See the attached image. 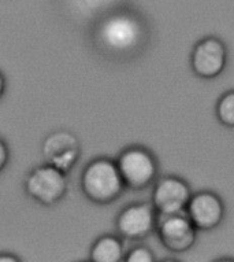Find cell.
I'll list each match as a JSON object with an SVG mask.
<instances>
[{
    "label": "cell",
    "instance_id": "6da1fadb",
    "mask_svg": "<svg viewBox=\"0 0 234 262\" xmlns=\"http://www.w3.org/2000/svg\"><path fill=\"white\" fill-rule=\"evenodd\" d=\"M151 28L144 15L136 10L118 7L92 22L89 40L92 47L104 59L128 62L145 51Z\"/></svg>",
    "mask_w": 234,
    "mask_h": 262
},
{
    "label": "cell",
    "instance_id": "4fadbf2b",
    "mask_svg": "<svg viewBox=\"0 0 234 262\" xmlns=\"http://www.w3.org/2000/svg\"><path fill=\"white\" fill-rule=\"evenodd\" d=\"M124 261L126 262H153L156 258L153 251L147 246H136L128 254H125Z\"/></svg>",
    "mask_w": 234,
    "mask_h": 262
},
{
    "label": "cell",
    "instance_id": "277c9868",
    "mask_svg": "<svg viewBox=\"0 0 234 262\" xmlns=\"http://www.w3.org/2000/svg\"><path fill=\"white\" fill-rule=\"evenodd\" d=\"M25 192L28 196L44 206L60 202L67 192L66 173L48 163L34 168L25 179Z\"/></svg>",
    "mask_w": 234,
    "mask_h": 262
},
{
    "label": "cell",
    "instance_id": "7a4b0ae2",
    "mask_svg": "<svg viewBox=\"0 0 234 262\" xmlns=\"http://www.w3.org/2000/svg\"><path fill=\"white\" fill-rule=\"evenodd\" d=\"M80 187L86 198L98 205L115 202L125 191L116 163L106 157L88 162L81 173Z\"/></svg>",
    "mask_w": 234,
    "mask_h": 262
},
{
    "label": "cell",
    "instance_id": "9c48e42d",
    "mask_svg": "<svg viewBox=\"0 0 234 262\" xmlns=\"http://www.w3.org/2000/svg\"><path fill=\"white\" fill-rule=\"evenodd\" d=\"M188 217L199 231H209L218 227L225 215V205L217 193L201 191L191 195L185 206Z\"/></svg>",
    "mask_w": 234,
    "mask_h": 262
},
{
    "label": "cell",
    "instance_id": "8992f818",
    "mask_svg": "<svg viewBox=\"0 0 234 262\" xmlns=\"http://www.w3.org/2000/svg\"><path fill=\"white\" fill-rule=\"evenodd\" d=\"M41 151L44 162L60 172L68 173L81 157V143L68 130H56L45 138Z\"/></svg>",
    "mask_w": 234,
    "mask_h": 262
},
{
    "label": "cell",
    "instance_id": "3957f363",
    "mask_svg": "<svg viewBox=\"0 0 234 262\" xmlns=\"http://www.w3.org/2000/svg\"><path fill=\"white\" fill-rule=\"evenodd\" d=\"M115 163L125 188L143 191L148 188L158 177V159L143 146L126 147L121 151Z\"/></svg>",
    "mask_w": 234,
    "mask_h": 262
},
{
    "label": "cell",
    "instance_id": "9a60e30c",
    "mask_svg": "<svg viewBox=\"0 0 234 262\" xmlns=\"http://www.w3.org/2000/svg\"><path fill=\"white\" fill-rule=\"evenodd\" d=\"M19 258L11 253H0V262H18Z\"/></svg>",
    "mask_w": 234,
    "mask_h": 262
},
{
    "label": "cell",
    "instance_id": "30bf717a",
    "mask_svg": "<svg viewBox=\"0 0 234 262\" xmlns=\"http://www.w3.org/2000/svg\"><path fill=\"white\" fill-rule=\"evenodd\" d=\"M191 195V187L181 177L163 176L153 187L152 206L158 213L185 210Z\"/></svg>",
    "mask_w": 234,
    "mask_h": 262
},
{
    "label": "cell",
    "instance_id": "8fae6325",
    "mask_svg": "<svg viewBox=\"0 0 234 262\" xmlns=\"http://www.w3.org/2000/svg\"><path fill=\"white\" fill-rule=\"evenodd\" d=\"M124 258V243L115 235H103L90 247V261L93 262H121Z\"/></svg>",
    "mask_w": 234,
    "mask_h": 262
},
{
    "label": "cell",
    "instance_id": "5bb4252c",
    "mask_svg": "<svg viewBox=\"0 0 234 262\" xmlns=\"http://www.w3.org/2000/svg\"><path fill=\"white\" fill-rule=\"evenodd\" d=\"M10 158V151L9 147L6 144V142L3 139H0V172L6 168V165L9 162Z\"/></svg>",
    "mask_w": 234,
    "mask_h": 262
},
{
    "label": "cell",
    "instance_id": "7c38bea8",
    "mask_svg": "<svg viewBox=\"0 0 234 262\" xmlns=\"http://www.w3.org/2000/svg\"><path fill=\"white\" fill-rule=\"evenodd\" d=\"M218 120L222 124L233 128L234 126V92L227 91L225 95H222L221 99L217 104Z\"/></svg>",
    "mask_w": 234,
    "mask_h": 262
},
{
    "label": "cell",
    "instance_id": "2e32d148",
    "mask_svg": "<svg viewBox=\"0 0 234 262\" xmlns=\"http://www.w3.org/2000/svg\"><path fill=\"white\" fill-rule=\"evenodd\" d=\"M6 92V78L3 76V73L0 72V99L3 98V95Z\"/></svg>",
    "mask_w": 234,
    "mask_h": 262
},
{
    "label": "cell",
    "instance_id": "52a82bcc",
    "mask_svg": "<svg viewBox=\"0 0 234 262\" xmlns=\"http://www.w3.org/2000/svg\"><path fill=\"white\" fill-rule=\"evenodd\" d=\"M227 59L226 46L214 36L201 39L195 44L191 54V68L200 78L211 80L223 72Z\"/></svg>",
    "mask_w": 234,
    "mask_h": 262
},
{
    "label": "cell",
    "instance_id": "ba28073f",
    "mask_svg": "<svg viewBox=\"0 0 234 262\" xmlns=\"http://www.w3.org/2000/svg\"><path fill=\"white\" fill-rule=\"evenodd\" d=\"M156 210L152 203H132L124 207L116 217L115 227L121 236L130 241H140L155 231Z\"/></svg>",
    "mask_w": 234,
    "mask_h": 262
},
{
    "label": "cell",
    "instance_id": "5b68a950",
    "mask_svg": "<svg viewBox=\"0 0 234 262\" xmlns=\"http://www.w3.org/2000/svg\"><path fill=\"white\" fill-rule=\"evenodd\" d=\"M155 231L162 245L173 253H183L193 247L196 242V228L188 217L186 211L158 213Z\"/></svg>",
    "mask_w": 234,
    "mask_h": 262
}]
</instances>
